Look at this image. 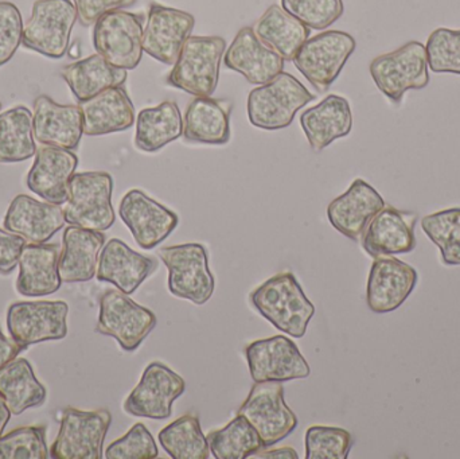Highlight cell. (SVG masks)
Here are the masks:
<instances>
[{
  "instance_id": "6da1fadb",
  "label": "cell",
  "mask_w": 460,
  "mask_h": 459,
  "mask_svg": "<svg viewBox=\"0 0 460 459\" xmlns=\"http://www.w3.org/2000/svg\"><path fill=\"white\" fill-rule=\"evenodd\" d=\"M251 304L278 331L303 339L315 306L305 296L292 272H280L252 291Z\"/></svg>"
},
{
  "instance_id": "7a4b0ae2",
  "label": "cell",
  "mask_w": 460,
  "mask_h": 459,
  "mask_svg": "<svg viewBox=\"0 0 460 459\" xmlns=\"http://www.w3.org/2000/svg\"><path fill=\"white\" fill-rule=\"evenodd\" d=\"M226 50L223 37L191 35L167 75V85L194 97L212 96L217 89Z\"/></svg>"
},
{
  "instance_id": "3957f363",
  "label": "cell",
  "mask_w": 460,
  "mask_h": 459,
  "mask_svg": "<svg viewBox=\"0 0 460 459\" xmlns=\"http://www.w3.org/2000/svg\"><path fill=\"white\" fill-rule=\"evenodd\" d=\"M314 99L315 96L297 78L281 72L249 92L248 119L252 126L265 131L287 128L297 110Z\"/></svg>"
},
{
  "instance_id": "277c9868",
  "label": "cell",
  "mask_w": 460,
  "mask_h": 459,
  "mask_svg": "<svg viewBox=\"0 0 460 459\" xmlns=\"http://www.w3.org/2000/svg\"><path fill=\"white\" fill-rule=\"evenodd\" d=\"M113 178L110 172H85L73 175L65 202V220L70 225L105 232L115 224Z\"/></svg>"
},
{
  "instance_id": "5b68a950",
  "label": "cell",
  "mask_w": 460,
  "mask_h": 459,
  "mask_svg": "<svg viewBox=\"0 0 460 459\" xmlns=\"http://www.w3.org/2000/svg\"><path fill=\"white\" fill-rule=\"evenodd\" d=\"M369 72L381 93L394 104H400L408 91L429 86L426 46L411 40L397 50L381 54L370 62Z\"/></svg>"
},
{
  "instance_id": "8992f818",
  "label": "cell",
  "mask_w": 460,
  "mask_h": 459,
  "mask_svg": "<svg viewBox=\"0 0 460 459\" xmlns=\"http://www.w3.org/2000/svg\"><path fill=\"white\" fill-rule=\"evenodd\" d=\"M356 48L353 35L340 30H329L308 38L292 62L314 88L326 92L340 77Z\"/></svg>"
},
{
  "instance_id": "52a82bcc",
  "label": "cell",
  "mask_w": 460,
  "mask_h": 459,
  "mask_svg": "<svg viewBox=\"0 0 460 459\" xmlns=\"http://www.w3.org/2000/svg\"><path fill=\"white\" fill-rule=\"evenodd\" d=\"M77 19V8L70 0H37L24 23L22 45L48 58H62Z\"/></svg>"
},
{
  "instance_id": "ba28073f",
  "label": "cell",
  "mask_w": 460,
  "mask_h": 459,
  "mask_svg": "<svg viewBox=\"0 0 460 459\" xmlns=\"http://www.w3.org/2000/svg\"><path fill=\"white\" fill-rule=\"evenodd\" d=\"M159 258L169 269V291L172 296L199 306L209 302L216 282L204 245L189 243L162 248Z\"/></svg>"
},
{
  "instance_id": "9c48e42d",
  "label": "cell",
  "mask_w": 460,
  "mask_h": 459,
  "mask_svg": "<svg viewBox=\"0 0 460 459\" xmlns=\"http://www.w3.org/2000/svg\"><path fill=\"white\" fill-rule=\"evenodd\" d=\"M145 15L124 10L104 13L93 27L94 50L119 69L139 66L143 53Z\"/></svg>"
},
{
  "instance_id": "30bf717a",
  "label": "cell",
  "mask_w": 460,
  "mask_h": 459,
  "mask_svg": "<svg viewBox=\"0 0 460 459\" xmlns=\"http://www.w3.org/2000/svg\"><path fill=\"white\" fill-rule=\"evenodd\" d=\"M112 423L108 410L81 411L66 407L62 411L58 436L50 449L54 459H102L105 437Z\"/></svg>"
},
{
  "instance_id": "8fae6325",
  "label": "cell",
  "mask_w": 460,
  "mask_h": 459,
  "mask_svg": "<svg viewBox=\"0 0 460 459\" xmlns=\"http://www.w3.org/2000/svg\"><path fill=\"white\" fill-rule=\"evenodd\" d=\"M155 314L120 290H107L100 298L96 331L112 337L126 352H134L155 329Z\"/></svg>"
},
{
  "instance_id": "7c38bea8",
  "label": "cell",
  "mask_w": 460,
  "mask_h": 459,
  "mask_svg": "<svg viewBox=\"0 0 460 459\" xmlns=\"http://www.w3.org/2000/svg\"><path fill=\"white\" fill-rule=\"evenodd\" d=\"M237 415L253 426L264 447L279 444L297 428V417L284 401L280 382L254 383Z\"/></svg>"
},
{
  "instance_id": "4fadbf2b",
  "label": "cell",
  "mask_w": 460,
  "mask_h": 459,
  "mask_svg": "<svg viewBox=\"0 0 460 459\" xmlns=\"http://www.w3.org/2000/svg\"><path fill=\"white\" fill-rule=\"evenodd\" d=\"M69 306L64 301L16 302L8 307L7 328L11 339L22 348L67 336Z\"/></svg>"
},
{
  "instance_id": "5bb4252c",
  "label": "cell",
  "mask_w": 460,
  "mask_h": 459,
  "mask_svg": "<svg viewBox=\"0 0 460 459\" xmlns=\"http://www.w3.org/2000/svg\"><path fill=\"white\" fill-rule=\"evenodd\" d=\"M185 391V380L177 372L159 361H154L143 372L139 384L129 393L123 409L132 417L169 419L172 414V403Z\"/></svg>"
},
{
  "instance_id": "9a60e30c",
  "label": "cell",
  "mask_w": 460,
  "mask_h": 459,
  "mask_svg": "<svg viewBox=\"0 0 460 459\" xmlns=\"http://www.w3.org/2000/svg\"><path fill=\"white\" fill-rule=\"evenodd\" d=\"M245 355L254 383L307 379L311 374L299 348L284 336L257 340L246 347Z\"/></svg>"
},
{
  "instance_id": "2e32d148",
  "label": "cell",
  "mask_w": 460,
  "mask_h": 459,
  "mask_svg": "<svg viewBox=\"0 0 460 459\" xmlns=\"http://www.w3.org/2000/svg\"><path fill=\"white\" fill-rule=\"evenodd\" d=\"M194 24L196 18L190 13L151 3L143 30V51L162 64L174 65Z\"/></svg>"
},
{
  "instance_id": "e0dca14e",
  "label": "cell",
  "mask_w": 460,
  "mask_h": 459,
  "mask_svg": "<svg viewBox=\"0 0 460 459\" xmlns=\"http://www.w3.org/2000/svg\"><path fill=\"white\" fill-rule=\"evenodd\" d=\"M119 215L137 244L146 251L158 247L180 224L177 213L167 209L139 189H132L123 197Z\"/></svg>"
},
{
  "instance_id": "ac0fdd59",
  "label": "cell",
  "mask_w": 460,
  "mask_h": 459,
  "mask_svg": "<svg viewBox=\"0 0 460 459\" xmlns=\"http://www.w3.org/2000/svg\"><path fill=\"white\" fill-rule=\"evenodd\" d=\"M418 282V271L405 261L394 256L376 258L367 278V307L376 314L394 312L410 298Z\"/></svg>"
},
{
  "instance_id": "d6986e66",
  "label": "cell",
  "mask_w": 460,
  "mask_h": 459,
  "mask_svg": "<svg viewBox=\"0 0 460 459\" xmlns=\"http://www.w3.org/2000/svg\"><path fill=\"white\" fill-rule=\"evenodd\" d=\"M34 163L27 174L30 191L54 205H65L69 197V182L78 166L73 151L42 145L37 148Z\"/></svg>"
},
{
  "instance_id": "ffe728a7",
  "label": "cell",
  "mask_w": 460,
  "mask_h": 459,
  "mask_svg": "<svg viewBox=\"0 0 460 459\" xmlns=\"http://www.w3.org/2000/svg\"><path fill=\"white\" fill-rule=\"evenodd\" d=\"M416 213L385 205L365 229L362 248L375 259L412 252L416 248Z\"/></svg>"
},
{
  "instance_id": "44dd1931",
  "label": "cell",
  "mask_w": 460,
  "mask_h": 459,
  "mask_svg": "<svg viewBox=\"0 0 460 459\" xmlns=\"http://www.w3.org/2000/svg\"><path fill=\"white\" fill-rule=\"evenodd\" d=\"M34 137L40 145L75 151L84 135L83 112L78 105H62L46 94L35 99L32 110Z\"/></svg>"
},
{
  "instance_id": "7402d4cb",
  "label": "cell",
  "mask_w": 460,
  "mask_h": 459,
  "mask_svg": "<svg viewBox=\"0 0 460 459\" xmlns=\"http://www.w3.org/2000/svg\"><path fill=\"white\" fill-rule=\"evenodd\" d=\"M385 205L381 194L367 181L358 178L342 196L330 202L327 218L340 234L357 242Z\"/></svg>"
},
{
  "instance_id": "603a6c76",
  "label": "cell",
  "mask_w": 460,
  "mask_h": 459,
  "mask_svg": "<svg viewBox=\"0 0 460 459\" xmlns=\"http://www.w3.org/2000/svg\"><path fill=\"white\" fill-rule=\"evenodd\" d=\"M65 223L59 205L40 202L26 194H19L11 201L4 217L5 231L19 234L29 244H45Z\"/></svg>"
},
{
  "instance_id": "cb8c5ba5",
  "label": "cell",
  "mask_w": 460,
  "mask_h": 459,
  "mask_svg": "<svg viewBox=\"0 0 460 459\" xmlns=\"http://www.w3.org/2000/svg\"><path fill=\"white\" fill-rule=\"evenodd\" d=\"M223 59L228 69L240 73L253 85L272 80L284 69V59L265 46L252 27H243L235 34Z\"/></svg>"
},
{
  "instance_id": "d4e9b609",
  "label": "cell",
  "mask_w": 460,
  "mask_h": 459,
  "mask_svg": "<svg viewBox=\"0 0 460 459\" xmlns=\"http://www.w3.org/2000/svg\"><path fill=\"white\" fill-rule=\"evenodd\" d=\"M155 269L154 259L135 252L120 239H111L100 252L96 277L131 296Z\"/></svg>"
},
{
  "instance_id": "484cf974",
  "label": "cell",
  "mask_w": 460,
  "mask_h": 459,
  "mask_svg": "<svg viewBox=\"0 0 460 459\" xmlns=\"http://www.w3.org/2000/svg\"><path fill=\"white\" fill-rule=\"evenodd\" d=\"M83 112L84 135L102 137L127 131L135 123V105L124 86L105 89L78 102Z\"/></svg>"
},
{
  "instance_id": "4316f807",
  "label": "cell",
  "mask_w": 460,
  "mask_h": 459,
  "mask_svg": "<svg viewBox=\"0 0 460 459\" xmlns=\"http://www.w3.org/2000/svg\"><path fill=\"white\" fill-rule=\"evenodd\" d=\"M232 102L197 96L186 107L183 115V135L186 142L199 145L224 146L232 137L230 116Z\"/></svg>"
},
{
  "instance_id": "83f0119b",
  "label": "cell",
  "mask_w": 460,
  "mask_h": 459,
  "mask_svg": "<svg viewBox=\"0 0 460 459\" xmlns=\"http://www.w3.org/2000/svg\"><path fill=\"white\" fill-rule=\"evenodd\" d=\"M300 127L314 153H321L334 140L350 134L353 128L350 104L345 97L329 94L300 115Z\"/></svg>"
},
{
  "instance_id": "f1b7e54d",
  "label": "cell",
  "mask_w": 460,
  "mask_h": 459,
  "mask_svg": "<svg viewBox=\"0 0 460 459\" xmlns=\"http://www.w3.org/2000/svg\"><path fill=\"white\" fill-rule=\"evenodd\" d=\"M58 272L64 283L89 282L96 277L99 256L105 245L102 232L70 225L62 237Z\"/></svg>"
},
{
  "instance_id": "f546056e",
  "label": "cell",
  "mask_w": 460,
  "mask_h": 459,
  "mask_svg": "<svg viewBox=\"0 0 460 459\" xmlns=\"http://www.w3.org/2000/svg\"><path fill=\"white\" fill-rule=\"evenodd\" d=\"M57 244H29L19 256V275L16 291L23 296H43L57 293L61 288Z\"/></svg>"
},
{
  "instance_id": "4dcf8cb0",
  "label": "cell",
  "mask_w": 460,
  "mask_h": 459,
  "mask_svg": "<svg viewBox=\"0 0 460 459\" xmlns=\"http://www.w3.org/2000/svg\"><path fill=\"white\" fill-rule=\"evenodd\" d=\"M252 29L257 38L284 61H292L311 32V29L278 4L268 7Z\"/></svg>"
},
{
  "instance_id": "1f68e13d",
  "label": "cell",
  "mask_w": 460,
  "mask_h": 459,
  "mask_svg": "<svg viewBox=\"0 0 460 459\" xmlns=\"http://www.w3.org/2000/svg\"><path fill=\"white\" fill-rule=\"evenodd\" d=\"M183 135V118L180 107L172 100L158 107L145 108L137 119L135 147L143 153H156Z\"/></svg>"
},
{
  "instance_id": "d6a6232c",
  "label": "cell",
  "mask_w": 460,
  "mask_h": 459,
  "mask_svg": "<svg viewBox=\"0 0 460 459\" xmlns=\"http://www.w3.org/2000/svg\"><path fill=\"white\" fill-rule=\"evenodd\" d=\"M61 75L78 102H85L105 89L124 86L128 77L127 70L113 66L97 53L66 65L61 70Z\"/></svg>"
},
{
  "instance_id": "836d02e7",
  "label": "cell",
  "mask_w": 460,
  "mask_h": 459,
  "mask_svg": "<svg viewBox=\"0 0 460 459\" xmlns=\"http://www.w3.org/2000/svg\"><path fill=\"white\" fill-rule=\"evenodd\" d=\"M0 396L11 414L21 415L45 403L46 388L26 358H15L0 369Z\"/></svg>"
},
{
  "instance_id": "e575fe53",
  "label": "cell",
  "mask_w": 460,
  "mask_h": 459,
  "mask_svg": "<svg viewBox=\"0 0 460 459\" xmlns=\"http://www.w3.org/2000/svg\"><path fill=\"white\" fill-rule=\"evenodd\" d=\"M32 129V113L19 105L0 113V163H16L37 153Z\"/></svg>"
},
{
  "instance_id": "d590c367",
  "label": "cell",
  "mask_w": 460,
  "mask_h": 459,
  "mask_svg": "<svg viewBox=\"0 0 460 459\" xmlns=\"http://www.w3.org/2000/svg\"><path fill=\"white\" fill-rule=\"evenodd\" d=\"M207 439L216 459H245L264 449L259 433L243 415H237L221 430L212 431Z\"/></svg>"
},
{
  "instance_id": "8d00e7d4",
  "label": "cell",
  "mask_w": 460,
  "mask_h": 459,
  "mask_svg": "<svg viewBox=\"0 0 460 459\" xmlns=\"http://www.w3.org/2000/svg\"><path fill=\"white\" fill-rule=\"evenodd\" d=\"M159 442L172 459H208L210 447L196 415H183L159 433Z\"/></svg>"
},
{
  "instance_id": "74e56055",
  "label": "cell",
  "mask_w": 460,
  "mask_h": 459,
  "mask_svg": "<svg viewBox=\"0 0 460 459\" xmlns=\"http://www.w3.org/2000/svg\"><path fill=\"white\" fill-rule=\"evenodd\" d=\"M421 229L437 245L446 266H460V207L440 210L421 218Z\"/></svg>"
},
{
  "instance_id": "f35d334b",
  "label": "cell",
  "mask_w": 460,
  "mask_h": 459,
  "mask_svg": "<svg viewBox=\"0 0 460 459\" xmlns=\"http://www.w3.org/2000/svg\"><path fill=\"white\" fill-rule=\"evenodd\" d=\"M305 444L307 459H346L354 441L343 428L313 426L305 431Z\"/></svg>"
},
{
  "instance_id": "ab89813d",
  "label": "cell",
  "mask_w": 460,
  "mask_h": 459,
  "mask_svg": "<svg viewBox=\"0 0 460 459\" xmlns=\"http://www.w3.org/2000/svg\"><path fill=\"white\" fill-rule=\"evenodd\" d=\"M46 458H50V453L45 426H26L0 437V459Z\"/></svg>"
},
{
  "instance_id": "60d3db41",
  "label": "cell",
  "mask_w": 460,
  "mask_h": 459,
  "mask_svg": "<svg viewBox=\"0 0 460 459\" xmlns=\"http://www.w3.org/2000/svg\"><path fill=\"white\" fill-rule=\"evenodd\" d=\"M426 51L432 72L460 75V30H435L427 40Z\"/></svg>"
},
{
  "instance_id": "b9f144b4",
  "label": "cell",
  "mask_w": 460,
  "mask_h": 459,
  "mask_svg": "<svg viewBox=\"0 0 460 459\" xmlns=\"http://www.w3.org/2000/svg\"><path fill=\"white\" fill-rule=\"evenodd\" d=\"M281 7L311 30H326L345 10L342 0H281Z\"/></svg>"
},
{
  "instance_id": "7bdbcfd3",
  "label": "cell",
  "mask_w": 460,
  "mask_h": 459,
  "mask_svg": "<svg viewBox=\"0 0 460 459\" xmlns=\"http://www.w3.org/2000/svg\"><path fill=\"white\" fill-rule=\"evenodd\" d=\"M159 452L153 436L143 423H137L123 438L107 447V459H155Z\"/></svg>"
},
{
  "instance_id": "ee69618b",
  "label": "cell",
  "mask_w": 460,
  "mask_h": 459,
  "mask_svg": "<svg viewBox=\"0 0 460 459\" xmlns=\"http://www.w3.org/2000/svg\"><path fill=\"white\" fill-rule=\"evenodd\" d=\"M23 21L19 8L11 2H0V66L7 64L22 45Z\"/></svg>"
},
{
  "instance_id": "f6af8a7d",
  "label": "cell",
  "mask_w": 460,
  "mask_h": 459,
  "mask_svg": "<svg viewBox=\"0 0 460 459\" xmlns=\"http://www.w3.org/2000/svg\"><path fill=\"white\" fill-rule=\"evenodd\" d=\"M135 3L137 0H75L78 21L85 27L96 23L99 18L110 11L123 10Z\"/></svg>"
},
{
  "instance_id": "bcb514c9",
  "label": "cell",
  "mask_w": 460,
  "mask_h": 459,
  "mask_svg": "<svg viewBox=\"0 0 460 459\" xmlns=\"http://www.w3.org/2000/svg\"><path fill=\"white\" fill-rule=\"evenodd\" d=\"M26 240L13 232L0 229V274L8 275L18 267Z\"/></svg>"
},
{
  "instance_id": "7dc6e473",
  "label": "cell",
  "mask_w": 460,
  "mask_h": 459,
  "mask_svg": "<svg viewBox=\"0 0 460 459\" xmlns=\"http://www.w3.org/2000/svg\"><path fill=\"white\" fill-rule=\"evenodd\" d=\"M21 350L22 348L13 339L5 337L0 329V369L15 360Z\"/></svg>"
},
{
  "instance_id": "c3c4849f",
  "label": "cell",
  "mask_w": 460,
  "mask_h": 459,
  "mask_svg": "<svg viewBox=\"0 0 460 459\" xmlns=\"http://www.w3.org/2000/svg\"><path fill=\"white\" fill-rule=\"evenodd\" d=\"M253 458L264 459H297L299 455L292 447H281V449L272 450V452H264L261 455H254Z\"/></svg>"
},
{
  "instance_id": "681fc988",
  "label": "cell",
  "mask_w": 460,
  "mask_h": 459,
  "mask_svg": "<svg viewBox=\"0 0 460 459\" xmlns=\"http://www.w3.org/2000/svg\"><path fill=\"white\" fill-rule=\"evenodd\" d=\"M11 415L13 414H11L10 410H8L7 404L4 403L2 396H0V437H2L3 430H4L5 426H7Z\"/></svg>"
},
{
  "instance_id": "f907efd6",
  "label": "cell",
  "mask_w": 460,
  "mask_h": 459,
  "mask_svg": "<svg viewBox=\"0 0 460 459\" xmlns=\"http://www.w3.org/2000/svg\"><path fill=\"white\" fill-rule=\"evenodd\" d=\"M0 110H2V102H0Z\"/></svg>"
}]
</instances>
